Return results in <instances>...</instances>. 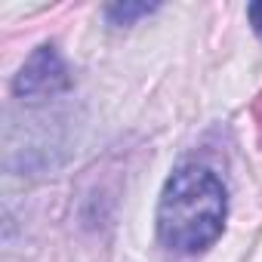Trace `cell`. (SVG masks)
<instances>
[{
    "label": "cell",
    "mask_w": 262,
    "mask_h": 262,
    "mask_svg": "<svg viewBox=\"0 0 262 262\" xmlns=\"http://www.w3.org/2000/svg\"><path fill=\"white\" fill-rule=\"evenodd\" d=\"M247 19H250L253 31H256V34H262V0H256V4H250V7H247Z\"/></svg>",
    "instance_id": "cell-4"
},
{
    "label": "cell",
    "mask_w": 262,
    "mask_h": 262,
    "mask_svg": "<svg viewBox=\"0 0 262 262\" xmlns=\"http://www.w3.org/2000/svg\"><path fill=\"white\" fill-rule=\"evenodd\" d=\"M65 90H71V74L53 43L37 47L13 80V93L19 99H50Z\"/></svg>",
    "instance_id": "cell-2"
},
{
    "label": "cell",
    "mask_w": 262,
    "mask_h": 262,
    "mask_svg": "<svg viewBox=\"0 0 262 262\" xmlns=\"http://www.w3.org/2000/svg\"><path fill=\"white\" fill-rule=\"evenodd\" d=\"M225 219L228 191L222 179L201 164L176 167L158 201V241L179 256H198L222 237Z\"/></svg>",
    "instance_id": "cell-1"
},
{
    "label": "cell",
    "mask_w": 262,
    "mask_h": 262,
    "mask_svg": "<svg viewBox=\"0 0 262 262\" xmlns=\"http://www.w3.org/2000/svg\"><path fill=\"white\" fill-rule=\"evenodd\" d=\"M155 10H158L155 4H111V7H105V19L117 28H126L142 16H151Z\"/></svg>",
    "instance_id": "cell-3"
}]
</instances>
